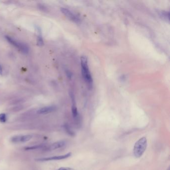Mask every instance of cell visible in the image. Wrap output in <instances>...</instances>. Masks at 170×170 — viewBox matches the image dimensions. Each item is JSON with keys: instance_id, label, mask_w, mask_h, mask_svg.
<instances>
[{"instance_id": "cell-3", "label": "cell", "mask_w": 170, "mask_h": 170, "mask_svg": "<svg viewBox=\"0 0 170 170\" xmlns=\"http://www.w3.org/2000/svg\"><path fill=\"white\" fill-rule=\"evenodd\" d=\"M5 38L8 42H9L11 44L14 46L15 47H17L20 51L24 53H27L28 52L29 49L28 46L24 43L20 42L11 37L6 35Z\"/></svg>"}, {"instance_id": "cell-10", "label": "cell", "mask_w": 170, "mask_h": 170, "mask_svg": "<svg viewBox=\"0 0 170 170\" xmlns=\"http://www.w3.org/2000/svg\"><path fill=\"white\" fill-rule=\"evenodd\" d=\"M160 16L166 20H169V11H162L160 12Z\"/></svg>"}, {"instance_id": "cell-7", "label": "cell", "mask_w": 170, "mask_h": 170, "mask_svg": "<svg viewBox=\"0 0 170 170\" xmlns=\"http://www.w3.org/2000/svg\"><path fill=\"white\" fill-rule=\"evenodd\" d=\"M55 110L56 107L54 106H46L38 109L37 113L39 114H47L55 111Z\"/></svg>"}, {"instance_id": "cell-16", "label": "cell", "mask_w": 170, "mask_h": 170, "mask_svg": "<svg viewBox=\"0 0 170 170\" xmlns=\"http://www.w3.org/2000/svg\"><path fill=\"white\" fill-rule=\"evenodd\" d=\"M2 67L0 65V74H2Z\"/></svg>"}, {"instance_id": "cell-9", "label": "cell", "mask_w": 170, "mask_h": 170, "mask_svg": "<svg viewBox=\"0 0 170 170\" xmlns=\"http://www.w3.org/2000/svg\"><path fill=\"white\" fill-rule=\"evenodd\" d=\"M37 30L38 31V36L37 38V44L38 46H42L43 45V39L42 37V35H41V30L39 27H37Z\"/></svg>"}, {"instance_id": "cell-14", "label": "cell", "mask_w": 170, "mask_h": 170, "mask_svg": "<svg viewBox=\"0 0 170 170\" xmlns=\"http://www.w3.org/2000/svg\"><path fill=\"white\" fill-rule=\"evenodd\" d=\"M57 170H74V169L67 167H61L57 169Z\"/></svg>"}, {"instance_id": "cell-15", "label": "cell", "mask_w": 170, "mask_h": 170, "mask_svg": "<svg viewBox=\"0 0 170 170\" xmlns=\"http://www.w3.org/2000/svg\"><path fill=\"white\" fill-rule=\"evenodd\" d=\"M66 74H67V76H68V77H70L71 76V73H70V72H69V71H66Z\"/></svg>"}, {"instance_id": "cell-5", "label": "cell", "mask_w": 170, "mask_h": 170, "mask_svg": "<svg viewBox=\"0 0 170 170\" xmlns=\"http://www.w3.org/2000/svg\"><path fill=\"white\" fill-rule=\"evenodd\" d=\"M61 11L68 18H69L71 21H73V22L76 23L80 22V19L79 17H78L77 15L75 14L69 9L64 7H61Z\"/></svg>"}, {"instance_id": "cell-12", "label": "cell", "mask_w": 170, "mask_h": 170, "mask_svg": "<svg viewBox=\"0 0 170 170\" xmlns=\"http://www.w3.org/2000/svg\"><path fill=\"white\" fill-rule=\"evenodd\" d=\"M6 121V115L4 113L0 114V122L5 123Z\"/></svg>"}, {"instance_id": "cell-8", "label": "cell", "mask_w": 170, "mask_h": 170, "mask_svg": "<svg viewBox=\"0 0 170 170\" xmlns=\"http://www.w3.org/2000/svg\"><path fill=\"white\" fill-rule=\"evenodd\" d=\"M65 145V142L64 141H60L56 142L52 144H51L49 147V149L50 150H54L61 148L63 147Z\"/></svg>"}, {"instance_id": "cell-11", "label": "cell", "mask_w": 170, "mask_h": 170, "mask_svg": "<svg viewBox=\"0 0 170 170\" xmlns=\"http://www.w3.org/2000/svg\"><path fill=\"white\" fill-rule=\"evenodd\" d=\"M64 129L65 130V131L67 132V133L68 134H69L70 136H74V133L71 130V129L70 128V127H69V126L67 124H65L64 125Z\"/></svg>"}, {"instance_id": "cell-1", "label": "cell", "mask_w": 170, "mask_h": 170, "mask_svg": "<svg viewBox=\"0 0 170 170\" xmlns=\"http://www.w3.org/2000/svg\"><path fill=\"white\" fill-rule=\"evenodd\" d=\"M80 62L82 76L88 86L91 88L93 85V79L89 69L87 57L85 56H82L80 58Z\"/></svg>"}, {"instance_id": "cell-6", "label": "cell", "mask_w": 170, "mask_h": 170, "mask_svg": "<svg viewBox=\"0 0 170 170\" xmlns=\"http://www.w3.org/2000/svg\"><path fill=\"white\" fill-rule=\"evenodd\" d=\"M71 155V153H68L63 155L60 156H55L53 157H45V158H42L37 159L35 160L39 162H45V161H55V160H60L67 159L70 157Z\"/></svg>"}, {"instance_id": "cell-13", "label": "cell", "mask_w": 170, "mask_h": 170, "mask_svg": "<svg viewBox=\"0 0 170 170\" xmlns=\"http://www.w3.org/2000/svg\"><path fill=\"white\" fill-rule=\"evenodd\" d=\"M40 146H34L33 147H26L25 149L26 150H33V149H37L40 147Z\"/></svg>"}, {"instance_id": "cell-17", "label": "cell", "mask_w": 170, "mask_h": 170, "mask_svg": "<svg viewBox=\"0 0 170 170\" xmlns=\"http://www.w3.org/2000/svg\"><path fill=\"white\" fill-rule=\"evenodd\" d=\"M167 170H170V168H168V169Z\"/></svg>"}, {"instance_id": "cell-4", "label": "cell", "mask_w": 170, "mask_h": 170, "mask_svg": "<svg viewBox=\"0 0 170 170\" xmlns=\"http://www.w3.org/2000/svg\"><path fill=\"white\" fill-rule=\"evenodd\" d=\"M32 138L31 135H16L10 138V141L13 143H25L29 141Z\"/></svg>"}, {"instance_id": "cell-2", "label": "cell", "mask_w": 170, "mask_h": 170, "mask_svg": "<svg viewBox=\"0 0 170 170\" xmlns=\"http://www.w3.org/2000/svg\"><path fill=\"white\" fill-rule=\"evenodd\" d=\"M147 146V140L145 137H142L138 140L135 143L134 149L133 154L135 157L140 158L145 152Z\"/></svg>"}]
</instances>
